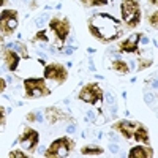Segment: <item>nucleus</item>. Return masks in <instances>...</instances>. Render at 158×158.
Listing matches in <instances>:
<instances>
[{"mask_svg":"<svg viewBox=\"0 0 158 158\" xmlns=\"http://www.w3.org/2000/svg\"><path fill=\"white\" fill-rule=\"evenodd\" d=\"M87 29L90 35L100 43H112L122 35L120 21L108 13H97L90 16L87 19Z\"/></svg>","mask_w":158,"mask_h":158,"instance_id":"obj_1","label":"nucleus"},{"mask_svg":"<svg viewBox=\"0 0 158 158\" xmlns=\"http://www.w3.org/2000/svg\"><path fill=\"white\" fill-rule=\"evenodd\" d=\"M115 131H118L125 139H135L142 144H149L150 136L146 125H142L139 122H131V120H118L112 125Z\"/></svg>","mask_w":158,"mask_h":158,"instance_id":"obj_2","label":"nucleus"},{"mask_svg":"<svg viewBox=\"0 0 158 158\" xmlns=\"http://www.w3.org/2000/svg\"><path fill=\"white\" fill-rule=\"evenodd\" d=\"M48 29L54 33L56 36V46L60 49L63 48V43L67 41V38L70 35L71 30V24L68 18H60V16H54L48 21Z\"/></svg>","mask_w":158,"mask_h":158,"instance_id":"obj_3","label":"nucleus"},{"mask_svg":"<svg viewBox=\"0 0 158 158\" xmlns=\"http://www.w3.org/2000/svg\"><path fill=\"white\" fill-rule=\"evenodd\" d=\"M122 21L125 22L127 27L133 29L141 22V5L139 0H122L120 5Z\"/></svg>","mask_w":158,"mask_h":158,"instance_id":"obj_4","label":"nucleus"},{"mask_svg":"<svg viewBox=\"0 0 158 158\" xmlns=\"http://www.w3.org/2000/svg\"><path fill=\"white\" fill-rule=\"evenodd\" d=\"M73 147H74V141L70 136H62L57 138L56 141H52L43 155L46 158H65L70 155Z\"/></svg>","mask_w":158,"mask_h":158,"instance_id":"obj_5","label":"nucleus"},{"mask_svg":"<svg viewBox=\"0 0 158 158\" xmlns=\"http://www.w3.org/2000/svg\"><path fill=\"white\" fill-rule=\"evenodd\" d=\"M24 92L27 98H41L51 95V89L46 85L44 77H27L24 79Z\"/></svg>","mask_w":158,"mask_h":158,"instance_id":"obj_6","label":"nucleus"},{"mask_svg":"<svg viewBox=\"0 0 158 158\" xmlns=\"http://www.w3.org/2000/svg\"><path fill=\"white\" fill-rule=\"evenodd\" d=\"M18 30V11L3 10L0 11V33L2 36H11Z\"/></svg>","mask_w":158,"mask_h":158,"instance_id":"obj_7","label":"nucleus"},{"mask_svg":"<svg viewBox=\"0 0 158 158\" xmlns=\"http://www.w3.org/2000/svg\"><path fill=\"white\" fill-rule=\"evenodd\" d=\"M104 97L103 89L100 87V84L97 82H89L85 84L77 94V100L82 103H89V104H97L98 101H101Z\"/></svg>","mask_w":158,"mask_h":158,"instance_id":"obj_8","label":"nucleus"},{"mask_svg":"<svg viewBox=\"0 0 158 158\" xmlns=\"http://www.w3.org/2000/svg\"><path fill=\"white\" fill-rule=\"evenodd\" d=\"M43 77L51 79V81H54L57 84H63L68 79V70L65 68L62 63H57V62L46 63L44 71H43Z\"/></svg>","mask_w":158,"mask_h":158,"instance_id":"obj_9","label":"nucleus"},{"mask_svg":"<svg viewBox=\"0 0 158 158\" xmlns=\"http://www.w3.org/2000/svg\"><path fill=\"white\" fill-rule=\"evenodd\" d=\"M19 144L22 146V149H25L27 152H33L36 149V146L40 144V133L36 130L30 128V127H25L24 128V133L19 136Z\"/></svg>","mask_w":158,"mask_h":158,"instance_id":"obj_10","label":"nucleus"},{"mask_svg":"<svg viewBox=\"0 0 158 158\" xmlns=\"http://www.w3.org/2000/svg\"><path fill=\"white\" fill-rule=\"evenodd\" d=\"M144 36V33H133L130 35L127 40H123V41L118 43L117 49L118 52H139V41L141 38Z\"/></svg>","mask_w":158,"mask_h":158,"instance_id":"obj_11","label":"nucleus"},{"mask_svg":"<svg viewBox=\"0 0 158 158\" xmlns=\"http://www.w3.org/2000/svg\"><path fill=\"white\" fill-rule=\"evenodd\" d=\"M44 112H46L48 122H49L51 125H56V123H59V122H62V120H71V122H73V118H71L67 112H63L60 108H57V106L46 108Z\"/></svg>","mask_w":158,"mask_h":158,"instance_id":"obj_12","label":"nucleus"},{"mask_svg":"<svg viewBox=\"0 0 158 158\" xmlns=\"http://www.w3.org/2000/svg\"><path fill=\"white\" fill-rule=\"evenodd\" d=\"M2 57H3V62L6 63V68L10 71H16L18 70V65H19V54L16 51H13L11 48H5L2 49Z\"/></svg>","mask_w":158,"mask_h":158,"instance_id":"obj_13","label":"nucleus"},{"mask_svg":"<svg viewBox=\"0 0 158 158\" xmlns=\"http://www.w3.org/2000/svg\"><path fill=\"white\" fill-rule=\"evenodd\" d=\"M153 155H155L153 153V149L152 147H147V146L131 147L130 149V153H128L130 158H152Z\"/></svg>","mask_w":158,"mask_h":158,"instance_id":"obj_14","label":"nucleus"},{"mask_svg":"<svg viewBox=\"0 0 158 158\" xmlns=\"http://www.w3.org/2000/svg\"><path fill=\"white\" fill-rule=\"evenodd\" d=\"M111 68L114 71H117L118 74H128L130 73V65L125 62V60H114Z\"/></svg>","mask_w":158,"mask_h":158,"instance_id":"obj_15","label":"nucleus"},{"mask_svg":"<svg viewBox=\"0 0 158 158\" xmlns=\"http://www.w3.org/2000/svg\"><path fill=\"white\" fill-rule=\"evenodd\" d=\"M103 147L98 146H84L81 149V155L84 156H97V155H103Z\"/></svg>","mask_w":158,"mask_h":158,"instance_id":"obj_16","label":"nucleus"},{"mask_svg":"<svg viewBox=\"0 0 158 158\" xmlns=\"http://www.w3.org/2000/svg\"><path fill=\"white\" fill-rule=\"evenodd\" d=\"M8 48H11L13 51H19L21 56L24 59H29V52H27V48H25V44H22L21 41H16V43H10Z\"/></svg>","mask_w":158,"mask_h":158,"instance_id":"obj_17","label":"nucleus"},{"mask_svg":"<svg viewBox=\"0 0 158 158\" xmlns=\"http://www.w3.org/2000/svg\"><path fill=\"white\" fill-rule=\"evenodd\" d=\"M81 3H82L84 6L92 8V6H103V5H108V3H111V0H81Z\"/></svg>","mask_w":158,"mask_h":158,"instance_id":"obj_18","label":"nucleus"},{"mask_svg":"<svg viewBox=\"0 0 158 158\" xmlns=\"http://www.w3.org/2000/svg\"><path fill=\"white\" fill-rule=\"evenodd\" d=\"M33 41L36 43V41H40V43H48L49 41V36H48V30L44 29V30H38L36 33H35V36H33Z\"/></svg>","mask_w":158,"mask_h":158,"instance_id":"obj_19","label":"nucleus"},{"mask_svg":"<svg viewBox=\"0 0 158 158\" xmlns=\"http://www.w3.org/2000/svg\"><path fill=\"white\" fill-rule=\"evenodd\" d=\"M149 24H150V27L156 29V25H158V13L156 11H153V13L149 15Z\"/></svg>","mask_w":158,"mask_h":158,"instance_id":"obj_20","label":"nucleus"},{"mask_svg":"<svg viewBox=\"0 0 158 158\" xmlns=\"http://www.w3.org/2000/svg\"><path fill=\"white\" fill-rule=\"evenodd\" d=\"M152 65H153V62H152V60H149V59H142V60H139L138 70H139V71H142L144 68H149V67H152Z\"/></svg>","mask_w":158,"mask_h":158,"instance_id":"obj_21","label":"nucleus"},{"mask_svg":"<svg viewBox=\"0 0 158 158\" xmlns=\"http://www.w3.org/2000/svg\"><path fill=\"white\" fill-rule=\"evenodd\" d=\"M25 117H27V120L32 122V123H33V122H41V115L36 114V112H29Z\"/></svg>","mask_w":158,"mask_h":158,"instance_id":"obj_22","label":"nucleus"},{"mask_svg":"<svg viewBox=\"0 0 158 158\" xmlns=\"http://www.w3.org/2000/svg\"><path fill=\"white\" fill-rule=\"evenodd\" d=\"M8 156L10 158H25V156H29L25 152H22V150H13V152H10L8 153Z\"/></svg>","mask_w":158,"mask_h":158,"instance_id":"obj_23","label":"nucleus"},{"mask_svg":"<svg viewBox=\"0 0 158 158\" xmlns=\"http://www.w3.org/2000/svg\"><path fill=\"white\" fill-rule=\"evenodd\" d=\"M46 21H49V15H48V13H43V15L36 19V25H43Z\"/></svg>","mask_w":158,"mask_h":158,"instance_id":"obj_24","label":"nucleus"},{"mask_svg":"<svg viewBox=\"0 0 158 158\" xmlns=\"http://www.w3.org/2000/svg\"><path fill=\"white\" fill-rule=\"evenodd\" d=\"M5 122H6V120H5V108L0 106V125L3 127V125H5Z\"/></svg>","mask_w":158,"mask_h":158,"instance_id":"obj_25","label":"nucleus"},{"mask_svg":"<svg viewBox=\"0 0 158 158\" xmlns=\"http://www.w3.org/2000/svg\"><path fill=\"white\" fill-rule=\"evenodd\" d=\"M5 89H6V81L3 77H0V94H3Z\"/></svg>","mask_w":158,"mask_h":158,"instance_id":"obj_26","label":"nucleus"},{"mask_svg":"<svg viewBox=\"0 0 158 158\" xmlns=\"http://www.w3.org/2000/svg\"><path fill=\"white\" fill-rule=\"evenodd\" d=\"M87 120H90V122H94L95 120V112H87Z\"/></svg>","mask_w":158,"mask_h":158,"instance_id":"obj_27","label":"nucleus"},{"mask_svg":"<svg viewBox=\"0 0 158 158\" xmlns=\"http://www.w3.org/2000/svg\"><path fill=\"white\" fill-rule=\"evenodd\" d=\"M146 100H147V104H149V106H152V103H153V97L147 95V97H146Z\"/></svg>","mask_w":158,"mask_h":158,"instance_id":"obj_28","label":"nucleus"},{"mask_svg":"<svg viewBox=\"0 0 158 158\" xmlns=\"http://www.w3.org/2000/svg\"><path fill=\"white\" fill-rule=\"evenodd\" d=\"M109 149H111L114 153H115V152H118V147H117V146H114V144H111V146H109Z\"/></svg>","mask_w":158,"mask_h":158,"instance_id":"obj_29","label":"nucleus"},{"mask_svg":"<svg viewBox=\"0 0 158 158\" xmlns=\"http://www.w3.org/2000/svg\"><path fill=\"white\" fill-rule=\"evenodd\" d=\"M71 52H73V48H67V49H65V54H67V56H70Z\"/></svg>","mask_w":158,"mask_h":158,"instance_id":"obj_30","label":"nucleus"},{"mask_svg":"<svg viewBox=\"0 0 158 158\" xmlns=\"http://www.w3.org/2000/svg\"><path fill=\"white\" fill-rule=\"evenodd\" d=\"M108 103H111V104L114 103V98H112V95H111V94H108Z\"/></svg>","mask_w":158,"mask_h":158,"instance_id":"obj_31","label":"nucleus"},{"mask_svg":"<svg viewBox=\"0 0 158 158\" xmlns=\"http://www.w3.org/2000/svg\"><path fill=\"white\" fill-rule=\"evenodd\" d=\"M149 3H150V5H156L158 0H149Z\"/></svg>","mask_w":158,"mask_h":158,"instance_id":"obj_32","label":"nucleus"},{"mask_svg":"<svg viewBox=\"0 0 158 158\" xmlns=\"http://www.w3.org/2000/svg\"><path fill=\"white\" fill-rule=\"evenodd\" d=\"M6 2H8V0H0V6H3V5H6Z\"/></svg>","mask_w":158,"mask_h":158,"instance_id":"obj_33","label":"nucleus"},{"mask_svg":"<svg viewBox=\"0 0 158 158\" xmlns=\"http://www.w3.org/2000/svg\"><path fill=\"white\" fill-rule=\"evenodd\" d=\"M3 41V38H2V33H0V43H2Z\"/></svg>","mask_w":158,"mask_h":158,"instance_id":"obj_34","label":"nucleus"}]
</instances>
